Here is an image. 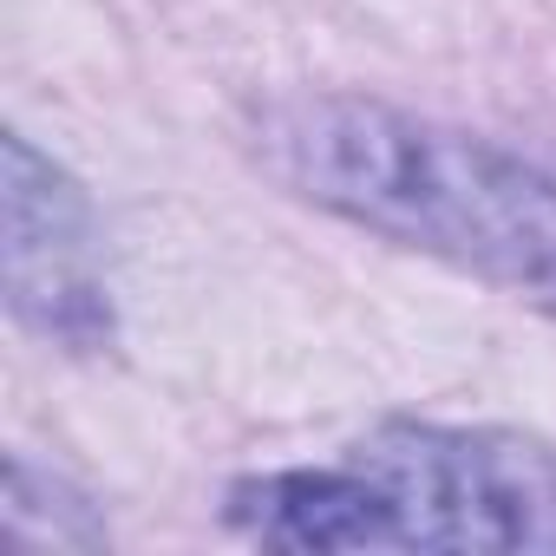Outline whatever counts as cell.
<instances>
[{
    "mask_svg": "<svg viewBox=\"0 0 556 556\" xmlns=\"http://www.w3.org/2000/svg\"><path fill=\"white\" fill-rule=\"evenodd\" d=\"M262 164L295 197L556 302V157L380 99H289L262 118Z\"/></svg>",
    "mask_w": 556,
    "mask_h": 556,
    "instance_id": "obj_1",
    "label": "cell"
},
{
    "mask_svg": "<svg viewBox=\"0 0 556 556\" xmlns=\"http://www.w3.org/2000/svg\"><path fill=\"white\" fill-rule=\"evenodd\" d=\"M393 510L400 549L556 556V452L497 426H374L354 445Z\"/></svg>",
    "mask_w": 556,
    "mask_h": 556,
    "instance_id": "obj_2",
    "label": "cell"
},
{
    "mask_svg": "<svg viewBox=\"0 0 556 556\" xmlns=\"http://www.w3.org/2000/svg\"><path fill=\"white\" fill-rule=\"evenodd\" d=\"M8 302L27 328L60 341H99L105 302L92 282V223L73 177L21 131L8 138Z\"/></svg>",
    "mask_w": 556,
    "mask_h": 556,
    "instance_id": "obj_3",
    "label": "cell"
},
{
    "mask_svg": "<svg viewBox=\"0 0 556 556\" xmlns=\"http://www.w3.org/2000/svg\"><path fill=\"white\" fill-rule=\"evenodd\" d=\"M229 523L275 549H400L393 510L367 471H275L229 491Z\"/></svg>",
    "mask_w": 556,
    "mask_h": 556,
    "instance_id": "obj_4",
    "label": "cell"
}]
</instances>
